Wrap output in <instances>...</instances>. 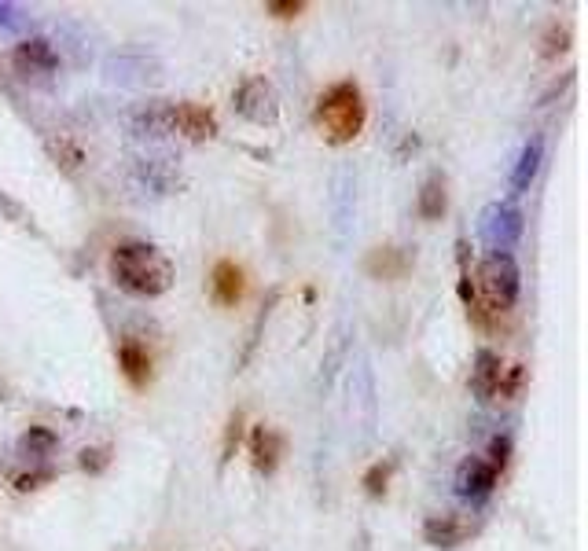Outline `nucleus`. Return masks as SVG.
Listing matches in <instances>:
<instances>
[{
  "label": "nucleus",
  "mask_w": 588,
  "mask_h": 551,
  "mask_svg": "<svg viewBox=\"0 0 588 551\" xmlns=\"http://www.w3.org/2000/svg\"><path fill=\"white\" fill-rule=\"evenodd\" d=\"M133 180L144 188V192L166 195L173 184H177V169L170 166V158H136Z\"/></svg>",
  "instance_id": "obj_12"
},
{
  "label": "nucleus",
  "mask_w": 588,
  "mask_h": 551,
  "mask_svg": "<svg viewBox=\"0 0 588 551\" xmlns=\"http://www.w3.org/2000/svg\"><path fill=\"white\" fill-rule=\"evenodd\" d=\"M125 125L129 133L140 140H162L173 136V103L170 100H144L125 111Z\"/></svg>",
  "instance_id": "obj_7"
},
{
  "label": "nucleus",
  "mask_w": 588,
  "mask_h": 551,
  "mask_svg": "<svg viewBox=\"0 0 588 551\" xmlns=\"http://www.w3.org/2000/svg\"><path fill=\"white\" fill-rule=\"evenodd\" d=\"M111 280L122 287V291L136 294V298H159V294L170 291L173 283V265L170 258L162 254L155 243H144V239H129V243H118L111 250Z\"/></svg>",
  "instance_id": "obj_1"
},
{
  "label": "nucleus",
  "mask_w": 588,
  "mask_h": 551,
  "mask_svg": "<svg viewBox=\"0 0 588 551\" xmlns=\"http://www.w3.org/2000/svg\"><path fill=\"white\" fill-rule=\"evenodd\" d=\"M508 452H511V438H508V434H500V438L489 441V456H493V463H489V467H493V471H497V467H504V463H508Z\"/></svg>",
  "instance_id": "obj_22"
},
{
  "label": "nucleus",
  "mask_w": 588,
  "mask_h": 551,
  "mask_svg": "<svg viewBox=\"0 0 588 551\" xmlns=\"http://www.w3.org/2000/svg\"><path fill=\"white\" fill-rule=\"evenodd\" d=\"M467 533H471V526L456 515H430L423 522V540L434 548H456V544H464Z\"/></svg>",
  "instance_id": "obj_13"
},
{
  "label": "nucleus",
  "mask_w": 588,
  "mask_h": 551,
  "mask_svg": "<svg viewBox=\"0 0 588 551\" xmlns=\"http://www.w3.org/2000/svg\"><path fill=\"white\" fill-rule=\"evenodd\" d=\"M118 364H122L125 379L133 386H144L151 379V357H147V349L140 342H122L118 349Z\"/></svg>",
  "instance_id": "obj_19"
},
{
  "label": "nucleus",
  "mask_w": 588,
  "mask_h": 551,
  "mask_svg": "<svg viewBox=\"0 0 588 551\" xmlns=\"http://www.w3.org/2000/svg\"><path fill=\"white\" fill-rule=\"evenodd\" d=\"M265 12L276 15V19H294V15L306 12V4H302V0H269Z\"/></svg>",
  "instance_id": "obj_21"
},
{
  "label": "nucleus",
  "mask_w": 588,
  "mask_h": 551,
  "mask_svg": "<svg viewBox=\"0 0 588 551\" xmlns=\"http://www.w3.org/2000/svg\"><path fill=\"white\" fill-rule=\"evenodd\" d=\"M541 158H544L541 136H530V140L522 144L519 158H515V169H511V192L515 195L530 192V184L537 180V169H541Z\"/></svg>",
  "instance_id": "obj_14"
},
{
  "label": "nucleus",
  "mask_w": 588,
  "mask_h": 551,
  "mask_svg": "<svg viewBox=\"0 0 588 551\" xmlns=\"http://www.w3.org/2000/svg\"><path fill=\"white\" fill-rule=\"evenodd\" d=\"M364 118H368V107H364V96L353 81H335L317 100V125L331 144L357 140L364 129Z\"/></svg>",
  "instance_id": "obj_2"
},
{
  "label": "nucleus",
  "mask_w": 588,
  "mask_h": 551,
  "mask_svg": "<svg viewBox=\"0 0 588 551\" xmlns=\"http://www.w3.org/2000/svg\"><path fill=\"white\" fill-rule=\"evenodd\" d=\"M15 67L26 74H52L59 67V52L45 37H26L23 45L15 48Z\"/></svg>",
  "instance_id": "obj_11"
},
{
  "label": "nucleus",
  "mask_w": 588,
  "mask_h": 551,
  "mask_svg": "<svg viewBox=\"0 0 588 551\" xmlns=\"http://www.w3.org/2000/svg\"><path fill=\"white\" fill-rule=\"evenodd\" d=\"M173 133H184L188 140H210L217 136V118L203 103H173Z\"/></svg>",
  "instance_id": "obj_9"
},
{
  "label": "nucleus",
  "mask_w": 588,
  "mask_h": 551,
  "mask_svg": "<svg viewBox=\"0 0 588 551\" xmlns=\"http://www.w3.org/2000/svg\"><path fill=\"white\" fill-rule=\"evenodd\" d=\"M449 184H445V173H430L423 180V188H419V199H416V210L423 221H441L445 214V206H449V192H445Z\"/></svg>",
  "instance_id": "obj_15"
},
{
  "label": "nucleus",
  "mask_w": 588,
  "mask_h": 551,
  "mask_svg": "<svg viewBox=\"0 0 588 551\" xmlns=\"http://www.w3.org/2000/svg\"><path fill=\"white\" fill-rule=\"evenodd\" d=\"M386 474H390V463H375L372 467V474H368V478H364V485H368V493L372 496H383V489H386Z\"/></svg>",
  "instance_id": "obj_23"
},
{
  "label": "nucleus",
  "mask_w": 588,
  "mask_h": 551,
  "mask_svg": "<svg viewBox=\"0 0 588 551\" xmlns=\"http://www.w3.org/2000/svg\"><path fill=\"white\" fill-rule=\"evenodd\" d=\"M478 283H482V294L489 298L493 309H511V305L519 302V291H522V272H519V261L511 258V254H486V261L478 265Z\"/></svg>",
  "instance_id": "obj_4"
},
{
  "label": "nucleus",
  "mask_w": 588,
  "mask_h": 551,
  "mask_svg": "<svg viewBox=\"0 0 588 551\" xmlns=\"http://www.w3.org/2000/svg\"><path fill=\"white\" fill-rule=\"evenodd\" d=\"M103 81L114 89H151L162 81V63L147 52H111L103 59Z\"/></svg>",
  "instance_id": "obj_3"
},
{
  "label": "nucleus",
  "mask_w": 588,
  "mask_h": 551,
  "mask_svg": "<svg viewBox=\"0 0 588 551\" xmlns=\"http://www.w3.org/2000/svg\"><path fill=\"white\" fill-rule=\"evenodd\" d=\"M456 496H464V500H471V504H478V500H486L489 493H493V485H497V471L489 467V460H482V456H467L460 467H456Z\"/></svg>",
  "instance_id": "obj_8"
},
{
  "label": "nucleus",
  "mask_w": 588,
  "mask_h": 551,
  "mask_svg": "<svg viewBox=\"0 0 588 551\" xmlns=\"http://www.w3.org/2000/svg\"><path fill=\"white\" fill-rule=\"evenodd\" d=\"M522 210L511 203H489L478 217V236L486 239L489 254H511V247L522 239Z\"/></svg>",
  "instance_id": "obj_5"
},
{
  "label": "nucleus",
  "mask_w": 588,
  "mask_h": 551,
  "mask_svg": "<svg viewBox=\"0 0 588 551\" xmlns=\"http://www.w3.org/2000/svg\"><path fill=\"white\" fill-rule=\"evenodd\" d=\"M504 386V360L493 349H478L475 353V368H471V390H475L482 401L497 394Z\"/></svg>",
  "instance_id": "obj_10"
},
{
  "label": "nucleus",
  "mask_w": 588,
  "mask_h": 551,
  "mask_svg": "<svg viewBox=\"0 0 588 551\" xmlns=\"http://www.w3.org/2000/svg\"><path fill=\"white\" fill-rule=\"evenodd\" d=\"M103 463H107V452L103 449H85L81 452V467H85V471H96V467H103Z\"/></svg>",
  "instance_id": "obj_24"
},
{
  "label": "nucleus",
  "mask_w": 588,
  "mask_h": 551,
  "mask_svg": "<svg viewBox=\"0 0 588 551\" xmlns=\"http://www.w3.org/2000/svg\"><path fill=\"white\" fill-rule=\"evenodd\" d=\"M331 214H335V232H339V239H342L346 236V228H350V217H353V177H350V169H339V173H335Z\"/></svg>",
  "instance_id": "obj_18"
},
{
  "label": "nucleus",
  "mask_w": 588,
  "mask_h": 551,
  "mask_svg": "<svg viewBox=\"0 0 588 551\" xmlns=\"http://www.w3.org/2000/svg\"><path fill=\"white\" fill-rule=\"evenodd\" d=\"M232 107H236L239 118H247L254 125H276V118H280V96L272 89V81L265 78L239 81V89L232 92Z\"/></svg>",
  "instance_id": "obj_6"
},
{
  "label": "nucleus",
  "mask_w": 588,
  "mask_h": 551,
  "mask_svg": "<svg viewBox=\"0 0 588 551\" xmlns=\"http://www.w3.org/2000/svg\"><path fill=\"white\" fill-rule=\"evenodd\" d=\"M210 287H214V298L221 305H236L243 298V269H239L236 261H217Z\"/></svg>",
  "instance_id": "obj_17"
},
{
  "label": "nucleus",
  "mask_w": 588,
  "mask_h": 551,
  "mask_svg": "<svg viewBox=\"0 0 588 551\" xmlns=\"http://www.w3.org/2000/svg\"><path fill=\"white\" fill-rule=\"evenodd\" d=\"M26 26V8L12 4V0H0V30L4 34H19Z\"/></svg>",
  "instance_id": "obj_20"
},
{
  "label": "nucleus",
  "mask_w": 588,
  "mask_h": 551,
  "mask_svg": "<svg viewBox=\"0 0 588 551\" xmlns=\"http://www.w3.org/2000/svg\"><path fill=\"white\" fill-rule=\"evenodd\" d=\"M280 452H283V441L272 427H258L254 434H250V456H254V467H258L261 474L276 471Z\"/></svg>",
  "instance_id": "obj_16"
}]
</instances>
